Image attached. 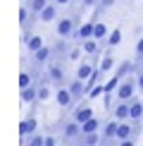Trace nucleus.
<instances>
[{"label": "nucleus", "instance_id": "obj_33", "mask_svg": "<svg viewBox=\"0 0 143 146\" xmlns=\"http://www.w3.org/2000/svg\"><path fill=\"white\" fill-rule=\"evenodd\" d=\"M136 82H138V91L143 94V67H141L138 72H136Z\"/></svg>", "mask_w": 143, "mask_h": 146}, {"label": "nucleus", "instance_id": "obj_6", "mask_svg": "<svg viewBox=\"0 0 143 146\" xmlns=\"http://www.w3.org/2000/svg\"><path fill=\"white\" fill-rule=\"evenodd\" d=\"M91 117H95V115H93V108L88 106V103H79V106L74 108V113H72V120H76L79 125L88 122Z\"/></svg>", "mask_w": 143, "mask_h": 146}, {"label": "nucleus", "instance_id": "obj_10", "mask_svg": "<svg viewBox=\"0 0 143 146\" xmlns=\"http://www.w3.org/2000/svg\"><path fill=\"white\" fill-rule=\"evenodd\" d=\"M52 46H43V48H38L36 53H31V58H33V65H38V67H43V65H48L52 60Z\"/></svg>", "mask_w": 143, "mask_h": 146}, {"label": "nucleus", "instance_id": "obj_38", "mask_svg": "<svg viewBox=\"0 0 143 146\" xmlns=\"http://www.w3.org/2000/svg\"><path fill=\"white\" fill-rule=\"evenodd\" d=\"M52 3H57V5H60V7H64V5H69V3H72V0H52Z\"/></svg>", "mask_w": 143, "mask_h": 146}, {"label": "nucleus", "instance_id": "obj_32", "mask_svg": "<svg viewBox=\"0 0 143 146\" xmlns=\"http://www.w3.org/2000/svg\"><path fill=\"white\" fill-rule=\"evenodd\" d=\"M81 50H83V48H81V43H79L76 48H72V50L67 53V60H79V58H81Z\"/></svg>", "mask_w": 143, "mask_h": 146}, {"label": "nucleus", "instance_id": "obj_13", "mask_svg": "<svg viewBox=\"0 0 143 146\" xmlns=\"http://www.w3.org/2000/svg\"><path fill=\"white\" fill-rule=\"evenodd\" d=\"M112 115H115V120H119V122H124V120H131L129 101H117V106H115V110H112Z\"/></svg>", "mask_w": 143, "mask_h": 146}, {"label": "nucleus", "instance_id": "obj_25", "mask_svg": "<svg viewBox=\"0 0 143 146\" xmlns=\"http://www.w3.org/2000/svg\"><path fill=\"white\" fill-rule=\"evenodd\" d=\"M26 5H29V10H31L33 15H41V12L45 10L48 0H26Z\"/></svg>", "mask_w": 143, "mask_h": 146}, {"label": "nucleus", "instance_id": "obj_39", "mask_svg": "<svg viewBox=\"0 0 143 146\" xmlns=\"http://www.w3.org/2000/svg\"><path fill=\"white\" fill-rule=\"evenodd\" d=\"M22 3H26V0H22Z\"/></svg>", "mask_w": 143, "mask_h": 146}, {"label": "nucleus", "instance_id": "obj_23", "mask_svg": "<svg viewBox=\"0 0 143 146\" xmlns=\"http://www.w3.org/2000/svg\"><path fill=\"white\" fill-rule=\"evenodd\" d=\"M107 36H110L107 27H105L103 22H95V31H93V38H98L100 43H103V41H107Z\"/></svg>", "mask_w": 143, "mask_h": 146}, {"label": "nucleus", "instance_id": "obj_8", "mask_svg": "<svg viewBox=\"0 0 143 146\" xmlns=\"http://www.w3.org/2000/svg\"><path fill=\"white\" fill-rule=\"evenodd\" d=\"M81 137V125L76 120H69V122L62 125V139L64 141H74V139Z\"/></svg>", "mask_w": 143, "mask_h": 146}, {"label": "nucleus", "instance_id": "obj_18", "mask_svg": "<svg viewBox=\"0 0 143 146\" xmlns=\"http://www.w3.org/2000/svg\"><path fill=\"white\" fill-rule=\"evenodd\" d=\"M100 129H103V122L98 117H91L88 122L81 125V134H93V132H100Z\"/></svg>", "mask_w": 143, "mask_h": 146}, {"label": "nucleus", "instance_id": "obj_21", "mask_svg": "<svg viewBox=\"0 0 143 146\" xmlns=\"http://www.w3.org/2000/svg\"><path fill=\"white\" fill-rule=\"evenodd\" d=\"M93 65L91 62H81L79 65V70H76V77H79V79H83V82H88V79H91V74H93Z\"/></svg>", "mask_w": 143, "mask_h": 146}, {"label": "nucleus", "instance_id": "obj_22", "mask_svg": "<svg viewBox=\"0 0 143 146\" xmlns=\"http://www.w3.org/2000/svg\"><path fill=\"white\" fill-rule=\"evenodd\" d=\"M24 46H26V50H29V53H36L38 48H43L45 43H43V36H36V34H33L31 38H29L26 43H24Z\"/></svg>", "mask_w": 143, "mask_h": 146}, {"label": "nucleus", "instance_id": "obj_34", "mask_svg": "<svg viewBox=\"0 0 143 146\" xmlns=\"http://www.w3.org/2000/svg\"><path fill=\"white\" fill-rule=\"evenodd\" d=\"M100 0H81V7H98Z\"/></svg>", "mask_w": 143, "mask_h": 146}, {"label": "nucleus", "instance_id": "obj_12", "mask_svg": "<svg viewBox=\"0 0 143 146\" xmlns=\"http://www.w3.org/2000/svg\"><path fill=\"white\" fill-rule=\"evenodd\" d=\"M115 74L119 79H127L131 74H136V62H131V60H122V62L115 67Z\"/></svg>", "mask_w": 143, "mask_h": 146}, {"label": "nucleus", "instance_id": "obj_3", "mask_svg": "<svg viewBox=\"0 0 143 146\" xmlns=\"http://www.w3.org/2000/svg\"><path fill=\"white\" fill-rule=\"evenodd\" d=\"M55 31H57L60 38H72L74 31H76V19L74 17H62V19H57Z\"/></svg>", "mask_w": 143, "mask_h": 146}, {"label": "nucleus", "instance_id": "obj_28", "mask_svg": "<svg viewBox=\"0 0 143 146\" xmlns=\"http://www.w3.org/2000/svg\"><path fill=\"white\" fill-rule=\"evenodd\" d=\"M31 84H33V74L31 72H22L19 74V91L26 89V86H31Z\"/></svg>", "mask_w": 143, "mask_h": 146}, {"label": "nucleus", "instance_id": "obj_14", "mask_svg": "<svg viewBox=\"0 0 143 146\" xmlns=\"http://www.w3.org/2000/svg\"><path fill=\"white\" fill-rule=\"evenodd\" d=\"M57 10H60V5H57V3H48V5H45V10L38 15V19L43 22V24L55 22V19H57Z\"/></svg>", "mask_w": 143, "mask_h": 146}, {"label": "nucleus", "instance_id": "obj_20", "mask_svg": "<svg viewBox=\"0 0 143 146\" xmlns=\"http://www.w3.org/2000/svg\"><path fill=\"white\" fill-rule=\"evenodd\" d=\"M22 141H24V146H45V134L43 132H36V134L22 139Z\"/></svg>", "mask_w": 143, "mask_h": 146}, {"label": "nucleus", "instance_id": "obj_36", "mask_svg": "<svg viewBox=\"0 0 143 146\" xmlns=\"http://www.w3.org/2000/svg\"><path fill=\"white\" fill-rule=\"evenodd\" d=\"M45 146H57V139H55V137H50V134H48V137H45Z\"/></svg>", "mask_w": 143, "mask_h": 146}, {"label": "nucleus", "instance_id": "obj_17", "mask_svg": "<svg viewBox=\"0 0 143 146\" xmlns=\"http://www.w3.org/2000/svg\"><path fill=\"white\" fill-rule=\"evenodd\" d=\"M81 48H83V53H88V55H98L103 43H100L98 38H86V41H81Z\"/></svg>", "mask_w": 143, "mask_h": 146}, {"label": "nucleus", "instance_id": "obj_29", "mask_svg": "<svg viewBox=\"0 0 143 146\" xmlns=\"http://www.w3.org/2000/svg\"><path fill=\"white\" fill-rule=\"evenodd\" d=\"M119 82H122V79H119V77L115 74V77L110 79V82L105 84V94H115V91H117V86H119Z\"/></svg>", "mask_w": 143, "mask_h": 146}, {"label": "nucleus", "instance_id": "obj_4", "mask_svg": "<svg viewBox=\"0 0 143 146\" xmlns=\"http://www.w3.org/2000/svg\"><path fill=\"white\" fill-rule=\"evenodd\" d=\"M36 132H38V120H36V115L31 113L19 122V134H22V139H26V137L36 134Z\"/></svg>", "mask_w": 143, "mask_h": 146}, {"label": "nucleus", "instance_id": "obj_30", "mask_svg": "<svg viewBox=\"0 0 143 146\" xmlns=\"http://www.w3.org/2000/svg\"><path fill=\"white\" fill-rule=\"evenodd\" d=\"M48 98H50V89H48V84H38V101L45 103Z\"/></svg>", "mask_w": 143, "mask_h": 146}, {"label": "nucleus", "instance_id": "obj_19", "mask_svg": "<svg viewBox=\"0 0 143 146\" xmlns=\"http://www.w3.org/2000/svg\"><path fill=\"white\" fill-rule=\"evenodd\" d=\"M129 108H131V120H143V103L136 96L129 101Z\"/></svg>", "mask_w": 143, "mask_h": 146}, {"label": "nucleus", "instance_id": "obj_1", "mask_svg": "<svg viewBox=\"0 0 143 146\" xmlns=\"http://www.w3.org/2000/svg\"><path fill=\"white\" fill-rule=\"evenodd\" d=\"M136 89H138V82H136V74H131V77L119 82V86L115 91V98L117 101H131L136 96Z\"/></svg>", "mask_w": 143, "mask_h": 146}, {"label": "nucleus", "instance_id": "obj_27", "mask_svg": "<svg viewBox=\"0 0 143 146\" xmlns=\"http://www.w3.org/2000/svg\"><path fill=\"white\" fill-rule=\"evenodd\" d=\"M143 67V36L136 41V72Z\"/></svg>", "mask_w": 143, "mask_h": 146}, {"label": "nucleus", "instance_id": "obj_26", "mask_svg": "<svg viewBox=\"0 0 143 146\" xmlns=\"http://www.w3.org/2000/svg\"><path fill=\"white\" fill-rule=\"evenodd\" d=\"M98 67L103 70V72H110V70H115V58L110 55V50H107L105 55H103V60H100V65H98Z\"/></svg>", "mask_w": 143, "mask_h": 146}, {"label": "nucleus", "instance_id": "obj_2", "mask_svg": "<svg viewBox=\"0 0 143 146\" xmlns=\"http://www.w3.org/2000/svg\"><path fill=\"white\" fill-rule=\"evenodd\" d=\"M45 74L50 77V84H55V86H64L67 72H64V65H62V62H55V60H50V62L45 65Z\"/></svg>", "mask_w": 143, "mask_h": 146}, {"label": "nucleus", "instance_id": "obj_7", "mask_svg": "<svg viewBox=\"0 0 143 146\" xmlns=\"http://www.w3.org/2000/svg\"><path fill=\"white\" fill-rule=\"evenodd\" d=\"M69 86V91H72V96H74V103H79L83 96H88V86H86V82H83V79H72V82L67 84Z\"/></svg>", "mask_w": 143, "mask_h": 146}, {"label": "nucleus", "instance_id": "obj_5", "mask_svg": "<svg viewBox=\"0 0 143 146\" xmlns=\"http://www.w3.org/2000/svg\"><path fill=\"white\" fill-rule=\"evenodd\" d=\"M117 129H119V120H115V117H112L110 122H105V125H103V129H100V139H103L100 144L115 141V139H117Z\"/></svg>", "mask_w": 143, "mask_h": 146}, {"label": "nucleus", "instance_id": "obj_37", "mask_svg": "<svg viewBox=\"0 0 143 146\" xmlns=\"http://www.w3.org/2000/svg\"><path fill=\"white\" fill-rule=\"evenodd\" d=\"M69 144H72V146H88V144H86V141H83V139H81V137H79V139H74V141H69Z\"/></svg>", "mask_w": 143, "mask_h": 146}, {"label": "nucleus", "instance_id": "obj_9", "mask_svg": "<svg viewBox=\"0 0 143 146\" xmlns=\"http://www.w3.org/2000/svg\"><path fill=\"white\" fill-rule=\"evenodd\" d=\"M93 31H95V22H86V24H81V27H76V31L72 38L76 41V43H81V41H86V38H93Z\"/></svg>", "mask_w": 143, "mask_h": 146}, {"label": "nucleus", "instance_id": "obj_15", "mask_svg": "<svg viewBox=\"0 0 143 146\" xmlns=\"http://www.w3.org/2000/svg\"><path fill=\"white\" fill-rule=\"evenodd\" d=\"M124 139H134V125H131V120H124V122H119L117 141H124Z\"/></svg>", "mask_w": 143, "mask_h": 146}, {"label": "nucleus", "instance_id": "obj_11", "mask_svg": "<svg viewBox=\"0 0 143 146\" xmlns=\"http://www.w3.org/2000/svg\"><path fill=\"white\" fill-rule=\"evenodd\" d=\"M55 101H57L60 108H72V106H74V96H72L69 86H57V91H55Z\"/></svg>", "mask_w": 143, "mask_h": 146}, {"label": "nucleus", "instance_id": "obj_35", "mask_svg": "<svg viewBox=\"0 0 143 146\" xmlns=\"http://www.w3.org/2000/svg\"><path fill=\"white\" fill-rule=\"evenodd\" d=\"M117 146H136V139H124V141H117Z\"/></svg>", "mask_w": 143, "mask_h": 146}, {"label": "nucleus", "instance_id": "obj_24", "mask_svg": "<svg viewBox=\"0 0 143 146\" xmlns=\"http://www.w3.org/2000/svg\"><path fill=\"white\" fill-rule=\"evenodd\" d=\"M119 43H122V29H115V31H110L105 46H107V48H115V46H119Z\"/></svg>", "mask_w": 143, "mask_h": 146}, {"label": "nucleus", "instance_id": "obj_31", "mask_svg": "<svg viewBox=\"0 0 143 146\" xmlns=\"http://www.w3.org/2000/svg\"><path fill=\"white\" fill-rule=\"evenodd\" d=\"M105 94V84H98V86H93L91 91H88V98H98V96Z\"/></svg>", "mask_w": 143, "mask_h": 146}, {"label": "nucleus", "instance_id": "obj_16", "mask_svg": "<svg viewBox=\"0 0 143 146\" xmlns=\"http://www.w3.org/2000/svg\"><path fill=\"white\" fill-rule=\"evenodd\" d=\"M19 98H22V103H36V101H38V86H36V84H31V86L22 89Z\"/></svg>", "mask_w": 143, "mask_h": 146}]
</instances>
